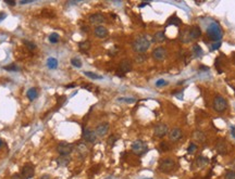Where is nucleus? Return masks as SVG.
<instances>
[{
    "mask_svg": "<svg viewBox=\"0 0 235 179\" xmlns=\"http://www.w3.org/2000/svg\"><path fill=\"white\" fill-rule=\"evenodd\" d=\"M151 40L147 35H141V36L136 37L132 42V48L137 54H145V52L150 48Z\"/></svg>",
    "mask_w": 235,
    "mask_h": 179,
    "instance_id": "nucleus-1",
    "label": "nucleus"
},
{
    "mask_svg": "<svg viewBox=\"0 0 235 179\" xmlns=\"http://www.w3.org/2000/svg\"><path fill=\"white\" fill-rule=\"evenodd\" d=\"M207 35L213 42H220L222 38V30L219 24L213 23L211 25H209V27L207 30Z\"/></svg>",
    "mask_w": 235,
    "mask_h": 179,
    "instance_id": "nucleus-2",
    "label": "nucleus"
},
{
    "mask_svg": "<svg viewBox=\"0 0 235 179\" xmlns=\"http://www.w3.org/2000/svg\"><path fill=\"white\" fill-rule=\"evenodd\" d=\"M212 106H213L216 112L222 113L228 108V101H226L222 96H216L213 99V104H212Z\"/></svg>",
    "mask_w": 235,
    "mask_h": 179,
    "instance_id": "nucleus-3",
    "label": "nucleus"
},
{
    "mask_svg": "<svg viewBox=\"0 0 235 179\" xmlns=\"http://www.w3.org/2000/svg\"><path fill=\"white\" fill-rule=\"evenodd\" d=\"M132 151L137 155H143L144 153H146L148 150L147 145L144 142L143 140H135L131 145Z\"/></svg>",
    "mask_w": 235,
    "mask_h": 179,
    "instance_id": "nucleus-4",
    "label": "nucleus"
},
{
    "mask_svg": "<svg viewBox=\"0 0 235 179\" xmlns=\"http://www.w3.org/2000/svg\"><path fill=\"white\" fill-rule=\"evenodd\" d=\"M175 167V161L172 158H164L160 162L159 164V170L162 173H170L174 169Z\"/></svg>",
    "mask_w": 235,
    "mask_h": 179,
    "instance_id": "nucleus-5",
    "label": "nucleus"
},
{
    "mask_svg": "<svg viewBox=\"0 0 235 179\" xmlns=\"http://www.w3.org/2000/svg\"><path fill=\"white\" fill-rule=\"evenodd\" d=\"M57 151L59 152L60 155H64L68 156L72 153L73 151V145L71 143H67V142H60L57 147Z\"/></svg>",
    "mask_w": 235,
    "mask_h": 179,
    "instance_id": "nucleus-6",
    "label": "nucleus"
},
{
    "mask_svg": "<svg viewBox=\"0 0 235 179\" xmlns=\"http://www.w3.org/2000/svg\"><path fill=\"white\" fill-rule=\"evenodd\" d=\"M151 55L156 61H162L167 57V49L164 47H157L152 50Z\"/></svg>",
    "mask_w": 235,
    "mask_h": 179,
    "instance_id": "nucleus-7",
    "label": "nucleus"
},
{
    "mask_svg": "<svg viewBox=\"0 0 235 179\" xmlns=\"http://www.w3.org/2000/svg\"><path fill=\"white\" fill-rule=\"evenodd\" d=\"M216 151L220 155H226L229 152V145L226 143V141L223 139H219L216 142Z\"/></svg>",
    "mask_w": 235,
    "mask_h": 179,
    "instance_id": "nucleus-8",
    "label": "nucleus"
},
{
    "mask_svg": "<svg viewBox=\"0 0 235 179\" xmlns=\"http://www.w3.org/2000/svg\"><path fill=\"white\" fill-rule=\"evenodd\" d=\"M169 133V127L167 124H158L154 128V135L158 138H163Z\"/></svg>",
    "mask_w": 235,
    "mask_h": 179,
    "instance_id": "nucleus-9",
    "label": "nucleus"
},
{
    "mask_svg": "<svg viewBox=\"0 0 235 179\" xmlns=\"http://www.w3.org/2000/svg\"><path fill=\"white\" fill-rule=\"evenodd\" d=\"M22 177L24 179H31L35 174V167L32 164H25V165L22 167Z\"/></svg>",
    "mask_w": 235,
    "mask_h": 179,
    "instance_id": "nucleus-10",
    "label": "nucleus"
},
{
    "mask_svg": "<svg viewBox=\"0 0 235 179\" xmlns=\"http://www.w3.org/2000/svg\"><path fill=\"white\" fill-rule=\"evenodd\" d=\"M89 22L93 25L100 26L102 23L106 22V18H105V15L101 13H94L92 14V15H89Z\"/></svg>",
    "mask_w": 235,
    "mask_h": 179,
    "instance_id": "nucleus-11",
    "label": "nucleus"
},
{
    "mask_svg": "<svg viewBox=\"0 0 235 179\" xmlns=\"http://www.w3.org/2000/svg\"><path fill=\"white\" fill-rule=\"evenodd\" d=\"M182 136H183L182 129L179 128V127L172 128L169 131V138H170V140L172 141V142H178V141H180Z\"/></svg>",
    "mask_w": 235,
    "mask_h": 179,
    "instance_id": "nucleus-12",
    "label": "nucleus"
},
{
    "mask_svg": "<svg viewBox=\"0 0 235 179\" xmlns=\"http://www.w3.org/2000/svg\"><path fill=\"white\" fill-rule=\"evenodd\" d=\"M83 138L86 142L94 143L97 139V135H96V133H95V130H92V129L87 128L83 131Z\"/></svg>",
    "mask_w": 235,
    "mask_h": 179,
    "instance_id": "nucleus-13",
    "label": "nucleus"
},
{
    "mask_svg": "<svg viewBox=\"0 0 235 179\" xmlns=\"http://www.w3.org/2000/svg\"><path fill=\"white\" fill-rule=\"evenodd\" d=\"M187 36H188L189 40H196L201 36V30L198 26H193L188 30L187 32Z\"/></svg>",
    "mask_w": 235,
    "mask_h": 179,
    "instance_id": "nucleus-14",
    "label": "nucleus"
},
{
    "mask_svg": "<svg viewBox=\"0 0 235 179\" xmlns=\"http://www.w3.org/2000/svg\"><path fill=\"white\" fill-rule=\"evenodd\" d=\"M132 69H133V64H132V62L130 61V60L125 59V60H122V61H121L120 66H119V71H120L121 73H123L125 75L126 73L131 72Z\"/></svg>",
    "mask_w": 235,
    "mask_h": 179,
    "instance_id": "nucleus-15",
    "label": "nucleus"
},
{
    "mask_svg": "<svg viewBox=\"0 0 235 179\" xmlns=\"http://www.w3.org/2000/svg\"><path fill=\"white\" fill-rule=\"evenodd\" d=\"M109 128H110V126H109L108 123H101V124H99L96 127L95 133H96L97 136H99V137H105V136L108 133Z\"/></svg>",
    "mask_w": 235,
    "mask_h": 179,
    "instance_id": "nucleus-16",
    "label": "nucleus"
},
{
    "mask_svg": "<svg viewBox=\"0 0 235 179\" xmlns=\"http://www.w3.org/2000/svg\"><path fill=\"white\" fill-rule=\"evenodd\" d=\"M94 34L95 36L97 37V38H99V39H104L106 38V37H108L109 35V32L108 30H107L105 26H96L94 30Z\"/></svg>",
    "mask_w": 235,
    "mask_h": 179,
    "instance_id": "nucleus-17",
    "label": "nucleus"
},
{
    "mask_svg": "<svg viewBox=\"0 0 235 179\" xmlns=\"http://www.w3.org/2000/svg\"><path fill=\"white\" fill-rule=\"evenodd\" d=\"M193 139L198 143H205L206 142V135L201 130H196L193 133Z\"/></svg>",
    "mask_w": 235,
    "mask_h": 179,
    "instance_id": "nucleus-18",
    "label": "nucleus"
},
{
    "mask_svg": "<svg viewBox=\"0 0 235 179\" xmlns=\"http://www.w3.org/2000/svg\"><path fill=\"white\" fill-rule=\"evenodd\" d=\"M26 97H27V99L30 101H35V100L38 98V90L34 87L31 88V89H28L27 92H26Z\"/></svg>",
    "mask_w": 235,
    "mask_h": 179,
    "instance_id": "nucleus-19",
    "label": "nucleus"
},
{
    "mask_svg": "<svg viewBox=\"0 0 235 179\" xmlns=\"http://www.w3.org/2000/svg\"><path fill=\"white\" fill-rule=\"evenodd\" d=\"M208 162H209V160L204 155H199L198 157L196 158V165L198 166V167H205L208 164Z\"/></svg>",
    "mask_w": 235,
    "mask_h": 179,
    "instance_id": "nucleus-20",
    "label": "nucleus"
},
{
    "mask_svg": "<svg viewBox=\"0 0 235 179\" xmlns=\"http://www.w3.org/2000/svg\"><path fill=\"white\" fill-rule=\"evenodd\" d=\"M181 20L178 18L176 15H173L171 16L170 18L168 20V22H167V26H170V25H173V26H180L181 25Z\"/></svg>",
    "mask_w": 235,
    "mask_h": 179,
    "instance_id": "nucleus-21",
    "label": "nucleus"
},
{
    "mask_svg": "<svg viewBox=\"0 0 235 179\" xmlns=\"http://www.w3.org/2000/svg\"><path fill=\"white\" fill-rule=\"evenodd\" d=\"M192 51H193L194 57H196V58H200L201 55L204 54V50L201 49V47L199 46V45H194Z\"/></svg>",
    "mask_w": 235,
    "mask_h": 179,
    "instance_id": "nucleus-22",
    "label": "nucleus"
},
{
    "mask_svg": "<svg viewBox=\"0 0 235 179\" xmlns=\"http://www.w3.org/2000/svg\"><path fill=\"white\" fill-rule=\"evenodd\" d=\"M70 162V158L68 156H64V155H61L57 158V164L59 166H67Z\"/></svg>",
    "mask_w": 235,
    "mask_h": 179,
    "instance_id": "nucleus-23",
    "label": "nucleus"
},
{
    "mask_svg": "<svg viewBox=\"0 0 235 179\" xmlns=\"http://www.w3.org/2000/svg\"><path fill=\"white\" fill-rule=\"evenodd\" d=\"M166 40V35L164 32H158L154 35V42H162Z\"/></svg>",
    "mask_w": 235,
    "mask_h": 179,
    "instance_id": "nucleus-24",
    "label": "nucleus"
},
{
    "mask_svg": "<svg viewBox=\"0 0 235 179\" xmlns=\"http://www.w3.org/2000/svg\"><path fill=\"white\" fill-rule=\"evenodd\" d=\"M78 48H80V50H81L82 52H87L90 49V42H88V40H86V42H81L78 44Z\"/></svg>",
    "mask_w": 235,
    "mask_h": 179,
    "instance_id": "nucleus-25",
    "label": "nucleus"
},
{
    "mask_svg": "<svg viewBox=\"0 0 235 179\" xmlns=\"http://www.w3.org/2000/svg\"><path fill=\"white\" fill-rule=\"evenodd\" d=\"M47 66L50 70H55L58 67V60L55 59V58H49L47 60Z\"/></svg>",
    "mask_w": 235,
    "mask_h": 179,
    "instance_id": "nucleus-26",
    "label": "nucleus"
},
{
    "mask_svg": "<svg viewBox=\"0 0 235 179\" xmlns=\"http://www.w3.org/2000/svg\"><path fill=\"white\" fill-rule=\"evenodd\" d=\"M84 75L87 76L90 79H102V78H104L101 75H98V74L93 73V72H84Z\"/></svg>",
    "mask_w": 235,
    "mask_h": 179,
    "instance_id": "nucleus-27",
    "label": "nucleus"
},
{
    "mask_svg": "<svg viewBox=\"0 0 235 179\" xmlns=\"http://www.w3.org/2000/svg\"><path fill=\"white\" fill-rule=\"evenodd\" d=\"M198 150V147H197V145H196L195 142H191L188 145V148H187V152H188L189 154H194L196 151Z\"/></svg>",
    "mask_w": 235,
    "mask_h": 179,
    "instance_id": "nucleus-28",
    "label": "nucleus"
},
{
    "mask_svg": "<svg viewBox=\"0 0 235 179\" xmlns=\"http://www.w3.org/2000/svg\"><path fill=\"white\" fill-rule=\"evenodd\" d=\"M71 64L73 65L74 67H77V69H81L82 67V61L78 58H73V59H71Z\"/></svg>",
    "mask_w": 235,
    "mask_h": 179,
    "instance_id": "nucleus-29",
    "label": "nucleus"
},
{
    "mask_svg": "<svg viewBox=\"0 0 235 179\" xmlns=\"http://www.w3.org/2000/svg\"><path fill=\"white\" fill-rule=\"evenodd\" d=\"M49 42L51 44H57L59 42V35L57 33H52V34L49 35Z\"/></svg>",
    "mask_w": 235,
    "mask_h": 179,
    "instance_id": "nucleus-30",
    "label": "nucleus"
},
{
    "mask_svg": "<svg viewBox=\"0 0 235 179\" xmlns=\"http://www.w3.org/2000/svg\"><path fill=\"white\" fill-rule=\"evenodd\" d=\"M146 59H147V57L145 54H137L135 57V62L138 63V64H142V63L145 62Z\"/></svg>",
    "mask_w": 235,
    "mask_h": 179,
    "instance_id": "nucleus-31",
    "label": "nucleus"
},
{
    "mask_svg": "<svg viewBox=\"0 0 235 179\" xmlns=\"http://www.w3.org/2000/svg\"><path fill=\"white\" fill-rule=\"evenodd\" d=\"M3 70H6V71H9V72H16V71H19V67L16 66L14 63H12V64L5 66V67H3Z\"/></svg>",
    "mask_w": 235,
    "mask_h": 179,
    "instance_id": "nucleus-32",
    "label": "nucleus"
},
{
    "mask_svg": "<svg viewBox=\"0 0 235 179\" xmlns=\"http://www.w3.org/2000/svg\"><path fill=\"white\" fill-rule=\"evenodd\" d=\"M224 179H235V170H228L224 174Z\"/></svg>",
    "mask_w": 235,
    "mask_h": 179,
    "instance_id": "nucleus-33",
    "label": "nucleus"
},
{
    "mask_svg": "<svg viewBox=\"0 0 235 179\" xmlns=\"http://www.w3.org/2000/svg\"><path fill=\"white\" fill-rule=\"evenodd\" d=\"M168 82L164 81L163 78H160V79H158V81L156 82V86L157 87H163V86H167L168 85Z\"/></svg>",
    "mask_w": 235,
    "mask_h": 179,
    "instance_id": "nucleus-34",
    "label": "nucleus"
},
{
    "mask_svg": "<svg viewBox=\"0 0 235 179\" xmlns=\"http://www.w3.org/2000/svg\"><path fill=\"white\" fill-rule=\"evenodd\" d=\"M24 44H25L26 48H27L28 50L33 51L34 49H36V45H35L34 42H24Z\"/></svg>",
    "mask_w": 235,
    "mask_h": 179,
    "instance_id": "nucleus-35",
    "label": "nucleus"
},
{
    "mask_svg": "<svg viewBox=\"0 0 235 179\" xmlns=\"http://www.w3.org/2000/svg\"><path fill=\"white\" fill-rule=\"evenodd\" d=\"M118 100H119V101L126 102V103H133V102L136 101V99H134V98H119Z\"/></svg>",
    "mask_w": 235,
    "mask_h": 179,
    "instance_id": "nucleus-36",
    "label": "nucleus"
},
{
    "mask_svg": "<svg viewBox=\"0 0 235 179\" xmlns=\"http://www.w3.org/2000/svg\"><path fill=\"white\" fill-rule=\"evenodd\" d=\"M160 150L163 152L169 151V150H170V147H169V145L167 142H161L160 143Z\"/></svg>",
    "mask_w": 235,
    "mask_h": 179,
    "instance_id": "nucleus-37",
    "label": "nucleus"
},
{
    "mask_svg": "<svg viewBox=\"0 0 235 179\" xmlns=\"http://www.w3.org/2000/svg\"><path fill=\"white\" fill-rule=\"evenodd\" d=\"M221 47V42H217L211 45V50H218Z\"/></svg>",
    "mask_w": 235,
    "mask_h": 179,
    "instance_id": "nucleus-38",
    "label": "nucleus"
},
{
    "mask_svg": "<svg viewBox=\"0 0 235 179\" xmlns=\"http://www.w3.org/2000/svg\"><path fill=\"white\" fill-rule=\"evenodd\" d=\"M117 140H118V139H117V137H115V136H110V138H109V140H108V143L110 145H113Z\"/></svg>",
    "mask_w": 235,
    "mask_h": 179,
    "instance_id": "nucleus-39",
    "label": "nucleus"
},
{
    "mask_svg": "<svg viewBox=\"0 0 235 179\" xmlns=\"http://www.w3.org/2000/svg\"><path fill=\"white\" fill-rule=\"evenodd\" d=\"M11 179H24V178L22 177V175L15 174V175H13V176L11 177Z\"/></svg>",
    "mask_w": 235,
    "mask_h": 179,
    "instance_id": "nucleus-40",
    "label": "nucleus"
},
{
    "mask_svg": "<svg viewBox=\"0 0 235 179\" xmlns=\"http://www.w3.org/2000/svg\"><path fill=\"white\" fill-rule=\"evenodd\" d=\"M6 18H7V14L3 13V12H0V22L3 21V20H5Z\"/></svg>",
    "mask_w": 235,
    "mask_h": 179,
    "instance_id": "nucleus-41",
    "label": "nucleus"
},
{
    "mask_svg": "<svg viewBox=\"0 0 235 179\" xmlns=\"http://www.w3.org/2000/svg\"><path fill=\"white\" fill-rule=\"evenodd\" d=\"M5 2H6V5H8V6H15L16 5L15 1H9V0H6Z\"/></svg>",
    "mask_w": 235,
    "mask_h": 179,
    "instance_id": "nucleus-42",
    "label": "nucleus"
},
{
    "mask_svg": "<svg viewBox=\"0 0 235 179\" xmlns=\"http://www.w3.org/2000/svg\"><path fill=\"white\" fill-rule=\"evenodd\" d=\"M231 135H232L233 138H235V126L231 127Z\"/></svg>",
    "mask_w": 235,
    "mask_h": 179,
    "instance_id": "nucleus-43",
    "label": "nucleus"
},
{
    "mask_svg": "<svg viewBox=\"0 0 235 179\" xmlns=\"http://www.w3.org/2000/svg\"><path fill=\"white\" fill-rule=\"evenodd\" d=\"M230 166H231V168H233L232 170H235V160H233L232 162H230Z\"/></svg>",
    "mask_w": 235,
    "mask_h": 179,
    "instance_id": "nucleus-44",
    "label": "nucleus"
},
{
    "mask_svg": "<svg viewBox=\"0 0 235 179\" xmlns=\"http://www.w3.org/2000/svg\"><path fill=\"white\" fill-rule=\"evenodd\" d=\"M39 179H51V177L49 176V175H44V176H42Z\"/></svg>",
    "mask_w": 235,
    "mask_h": 179,
    "instance_id": "nucleus-45",
    "label": "nucleus"
},
{
    "mask_svg": "<svg viewBox=\"0 0 235 179\" xmlns=\"http://www.w3.org/2000/svg\"><path fill=\"white\" fill-rule=\"evenodd\" d=\"M32 2H33L32 0H28V1H21L20 3H21V5H27V3H32Z\"/></svg>",
    "mask_w": 235,
    "mask_h": 179,
    "instance_id": "nucleus-46",
    "label": "nucleus"
},
{
    "mask_svg": "<svg viewBox=\"0 0 235 179\" xmlns=\"http://www.w3.org/2000/svg\"><path fill=\"white\" fill-rule=\"evenodd\" d=\"M74 87H75V84H70V85L65 86V88H69V89H71V88H74Z\"/></svg>",
    "mask_w": 235,
    "mask_h": 179,
    "instance_id": "nucleus-47",
    "label": "nucleus"
},
{
    "mask_svg": "<svg viewBox=\"0 0 235 179\" xmlns=\"http://www.w3.org/2000/svg\"><path fill=\"white\" fill-rule=\"evenodd\" d=\"M148 5H149L148 2H143V3H141V5H139L138 7H139V8H144V7H146V6H148Z\"/></svg>",
    "mask_w": 235,
    "mask_h": 179,
    "instance_id": "nucleus-48",
    "label": "nucleus"
},
{
    "mask_svg": "<svg viewBox=\"0 0 235 179\" xmlns=\"http://www.w3.org/2000/svg\"><path fill=\"white\" fill-rule=\"evenodd\" d=\"M2 145H3V142H2V140L0 139V147H2Z\"/></svg>",
    "mask_w": 235,
    "mask_h": 179,
    "instance_id": "nucleus-49",
    "label": "nucleus"
},
{
    "mask_svg": "<svg viewBox=\"0 0 235 179\" xmlns=\"http://www.w3.org/2000/svg\"><path fill=\"white\" fill-rule=\"evenodd\" d=\"M145 179H151V178H145Z\"/></svg>",
    "mask_w": 235,
    "mask_h": 179,
    "instance_id": "nucleus-50",
    "label": "nucleus"
}]
</instances>
